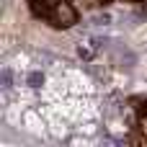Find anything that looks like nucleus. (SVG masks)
I'll return each instance as SVG.
<instances>
[{
	"instance_id": "f257e3e1",
	"label": "nucleus",
	"mask_w": 147,
	"mask_h": 147,
	"mask_svg": "<svg viewBox=\"0 0 147 147\" xmlns=\"http://www.w3.org/2000/svg\"><path fill=\"white\" fill-rule=\"evenodd\" d=\"M70 121H90V119H96V114H98V109L90 103V101H83V98H59L57 103H54Z\"/></svg>"
},
{
	"instance_id": "f03ea898",
	"label": "nucleus",
	"mask_w": 147,
	"mask_h": 147,
	"mask_svg": "<svg viewBox=\"0 0 147 147\" xmlns=\"http://www.w3.org/2000/svg\"><path fill=\"white\" fill-rule=\"evenodd\" d=\"M41 116L47 119V127L52 129V134H57V137H65L67 134V116L52 103V106H41Z\"/></svg>"
},
{
	"instance_id": "7ed1b4c3",
	"label": "nucleus",
	"mask_w": 147,
	"mask_h": 147,
	"mask_svg": "<svg viewBox=\"0 0 147 147\" xmlns=\"http://www.w3.org/2000/svg\"><path fill=\"white\" fill-rule=\"evenodd\" d=\"M59 75L67 80V85H70V93H78V96H83V93H90V90H93L90 80H88L83 72H78V70H62Z\"/></svg>"
},
{
	"instance_id": "20e7f679",
	"label": "nucleus",
	"mask_w": 147,
	"mask_h": 147,
	"mask_svg": "<svg viewBox=\"0 0 147 147\" xmlns=\"http://www.w3.org/2000/svg\"><path fill=\"white\" fill-rule=\"evenodd\" d=\"M23 127H26V132L41 137L44 129H47V119L41 114H36V111H23Z\"/></svg>"
},
{
	"instance_id": "39448f33",
	"label": "nucleus",
	"mask_w": 147,
	"mask_h": 147,
	"mask_svg": "<svg viewBox=\"0 0 147 147\" xmlns=\"http://www.w3.org/2000/svg\"><path fill=\"white\" fill-rule=\"evenodd\" d=\"M90 23L93 26H111L114 23V13H96V16H90Z\"/></svg>"
}]
</instances>
